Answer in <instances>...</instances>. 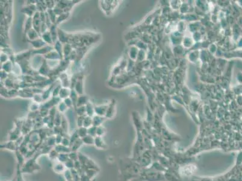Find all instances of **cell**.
<instances>
[{
  "label": "cell",
  "mask_w": 242,
  "mask_h": 181,
  "mask_svg": "<svg viewBox=\"0 0 242 181\" xmlns=\"http://www.w3.org/2000/svg\"><path fill=\"white\" fill-rule=\"evenodd\" d=\"M41 155H42V152L40 149H39L35 153V154L34 155V156L28 160V161L25 162L24 166L21 167L22 173L31 174L34 173L35 171L40 170L41 168V166L37 163L36 160L37 159L38 157Z\"/></svg>",
  "instance_id": "6da1fadb"
},
{
  "label": "cell",
  "mask_w": 242,
  "mask_h": 181,
  "mask_svg": "<svg viewBox=\"0 0 242 181\" xmlns=\"http://www.w3.org/2000/svg\"><path fill=\"white\" fill-rule=\"evenodd\" d=\"M1 149H6L12 152H16L17 150H18L19 146L17 144L16 141H10L9 142L6 143L5 144H3L1 145Z\"/></svg>",
  "instance_id": "7a4b0ae2"
},
{
  "label": "cell",
  "mask_w": 242,
  "mask_h": 181,
  "mask_svg": "<svg viewBox=\"0 0 242 181\" xmlns=\"http://www.w3.org/2000/svg\"><path fill=\"white\" fill-rule=\"evenodd\" d=\"M53 168L54 172L58 174L64 173L66 170V168L64 164L59 162L57 160V162H55L54 163V164L53 166Z\"/></svg>",
  "instance_id": "3957f363"
},
{
  "label": "cell",
  "mask_w": 242,
  "mask_h": 181,
  "mask_svg": "<svg viewBox=\"0 0 242 181\" xmlns=\"http://www.w3.org/2000/svg\"><path fill=\"white\" fill-rule=\"evenodd\" d=\"M94 145L98 149L105 150L107 149V145L105 143L102 138H101V137H98V136H97L95 138Z\"/></svg>",
  "instance_id": "277c9868"
},
{
  "label": "cell",
  "mask_w": 242,
  "mask_h": 181,
  "mask_svg": "<svg viewBox=\"0 0 242 181\" xmlns=\"http://www.w3.org/2000/svg\"><path fill=\"white\" fill-rule=\"evenodd\" d=\"M54 149L56 150L59 154H69L72 152V149L69 147H66L62 144H58L55 145Z\"/></svg>",
  "instance_id": "5b68a950"
},
{
  "label": "cell",
  "mask_w": 242,
  "mask_h": 181,
  "mask_svg": "<svg viewBox=\"0 0 242 181\" xmlns=\"http://www.w3.org/2000/svg\"><path fill=\"white\" fill-rule=\"evenodd\" d=\"M16 155L17 157V160L18 161V164L21 167L24 166V164L25 162V156L22 154V153L19 150H17L16 152Z\"/></svg>",
  "instance_id": "8992f818"
},
{
  "label": "cell",
  "mask_w": 242,
  "mask_h": 181,
  "mask_svg": "<svg viewBox=\"0 0 242 181\" xmlns=\"http://www.w3.org/2000/svg\"><path fill=\"white\" fill-rule=\"evenodd\" d=\"M83 144V141L81 138H79L78 140H77L71 146L72 152H77V150L81 147Z\"/></svg>",
  "instance_id": "52a82bcc"
},
{
  "label": "cell",
  "mask_w": 242,
  "mask_h": 181,
  "mask_svg": "<svg viewBox=\"0 0 242 181\" xmlns=\"http://www.w3.org/2000/svg\"><path fill=\"white\" fill-rule=\"evenodd\" d=\"M81 139L83 141V143L85 144L92 145L95 144V138L89 135H87L85 137H84Z\"/></svg>",
  "instance_id": "ba28073f"
},
{
  "label": "cell",
  "mask_w": 242,
  "mask_h": 181,
  "mask_svg": "<svg viewBox=\"0 0 242 181\" xmlns=\"http://www.w3.org/2000/svg\"><path fill=\"white\" fill-rule=\"evenodd\" d=\"M85 172L89 178L93 180V179L98 174L99 172L94 169H85Z\"/></svg>",
  "instance_id": "9c48e42d"
},
{
  "label": "cell",
  "mask_w": 242,
  "mask_h": 181,
  "mask_svg": "<svg viewBox=\"0 0 242 181\" xmlns=\"http://www.w3.org/2000/svg\"><path fill=\"white\" fill-rule=\"evenodd\" d=\"M59 154V153L57 151H56V150L54 147L53 149H51V150L49 152V153L48 155L49 159L51 161H55V160H57Z\"/></svg>",
  "instance_id": "30bf717a"
},
{
  "label": "cell",
  "mask_w": 242,
  "mask_h": 181,
  "mask_svg": "<svg viewBox=\"0 0 242 181\" xmlns=\"http://www.w3.org/2000/svg\"><path fill=\"white\" fill-rule=\"evenodd\" d=\"M69 159V154H65V153H64V154H59L57 158V160L63 164H65Z\"/></svg>",
  "instance_id": "8fae6325"
},
{
  "label": "cell",
  "mask_w": 242,
  "mask_h": 181,
  "mask_svg": "<svg viewBox=\"0 0 242 181\" xmlns=\"http://www.w3.org/2000/svg\"><path fill=\"white\" fill-rule=\"evenodd\" d=\"M22 172H21V167L19 164H18V167H17V172L16 174V181H25L24 178H22Z\"/></svg>",
  "instance_id": "7c38bea8"
},
{
  "label": "cell",
  "mask_w": 242,
  "mask_h": 181,
  "mask_svg": "<svg viewBox=\"0 0 242 181\" xmlns=\"http://www.w3.org/2000/svg\"><path fill=\"white\" fill-rule=\"evenodd\" d=\"M72 176V178L74 179V181H80L81 180V176L80 174L78 173V172L75 170L74 168H73L72 170H70Z\"/></svg>",
  "instance_id": "4fadbf2b"
},
{
  "label": "cell",
  "mask_w": 242,
  "mask_h": 181,
  "mask_svg": "<svg viewBox=\"0 0 242 181\" xmlns=\"http://www.w3.org/2000/svg\"><path fill=\"white\" fill-rule=\"evenodd\" d=\"M78 134H79L80 137L81 138L85 137L86 136L88 135V129H87V128L84 127H80L79 130H78Z\"/></svg>",
  "instance_id": "5bb4252c"
},
{
  "label": "cell",
  "mask_w": 242,
  "mask_h": 181,
  "mask_svg": "<svg viewBox=\"0 0 242 181\" xmlns=\"http://www.w3.org/2000/svg\"><path fill=\"white\" fill-rule=\"evenodd\" d=\"M69 159L72 160L73 161H77L79 159V156H78V152H71L69 154Z\"/></svg>",
  "instance_id": "9a60e30c"
},
{
  "label": "cell",
  "mask_w": 242,
  "mask_h": 181,
  "mask_svg": "<svg viewBox=\"0 0 242 181\" xmlns=\"http://www.w3.org/2000/svg\"><path fill=\"white\" fill-rule=\"evenodd\" d=\"M63 174H64L65 178L66 181H74V179H73V178H72V174H71L70 170L66 169V171L63 173Z\"/></svg>",
  "instance_id": "2e32d148"
},
{
  "label": "cell",
  "mask_w": 242,
  "mask_h": 181,
  "mask_svg": "<svg viewBox=\"0 0 242 181\" xmlns=\"http://www.w3.org/2000/svg\"><path fill=\"white\" fill-rule=\"evenodd\" d=\"M97 127L96 126L92 127L88 129V135L95 138L97 136Z\"/></svg>",
  "instance_id": "e0dca14e"
},
{
  "label": "cell",
  "mask_w": 242,
  "mask_h": 181,
  "mask_svg": "<svg viewBox=\"0 0 242 181\" xmlns=\"http://www.w3.org/2000/svg\"><path fill=\"white\" fill-rule=\"evenodd\" d=\"M65 166L66 168V169L68 170H72L73 168H74V161H73L72 160L69 159L67 160L65 164Z\"/></svg>",
  "instance_id": "ac0fdd59"
},
{
  "label": "cell",
  "mask_w": 242,
  "mask_h": 181,
  "mask_svg": "<svg viewBox=\"0 0 242 181\" xmlns=\"http://www.w3.org/2000/svg\"><path fill=\"white\" fill-rule=\"evenodd\" d=\"M80 176H81L80 181H92V180L90 179L89 176L86 174L85 171L80 174Z\"/></svg>",
  "instance_id": "d6986e66"
},
{
  "label": "cell",
  "mask_w": 242,
  "mask_h": 181,
  "mask_svg": "<svg viewBox=\"0 0 242 181\" xmlns=\"http://www.w3.org/2000/svg\"><path fill=\"white\" fill-rule=\"evenodd\" d=\"M66 147H70V145H71V142H70V138H67V137H63L62 142H61V144Z\"/></svg>",
  "instance_id": "ffe728a7"
},
{
  "label": "cell",
  "mask_w": 242,
  "mask_h": 181,
  "mask_svg": "<svg viewBox=\"0 0 242 181\" xmlns=\"http://www.w3.org/2000/svg\"><path fill=\"white\" fill-rule=\"evenodd\" d=\"M105 133V130L104 129V127H101V126H99L98 127H97V135L98 137H101V136H103Z\"/></svg>",
  "instance_id": "44dd1931"
},
{
  "label": "cell",
  "mask_w": 242,
  "mask_h": 181,
  "mask_svg": "<svg viewBox=\"0 0 242 181\" xmlns=\"http://www.w3.org/2000/svg\"><path fill=\"white\" fill-rule=\"evenodd\" d=\"M63 137H62V135L61 134H59L57 135L55 137V143H56V145L58 144H61V142H62Z\"/></svg>",
  "instance_id": "7402d4cb"
}]
</instances>
